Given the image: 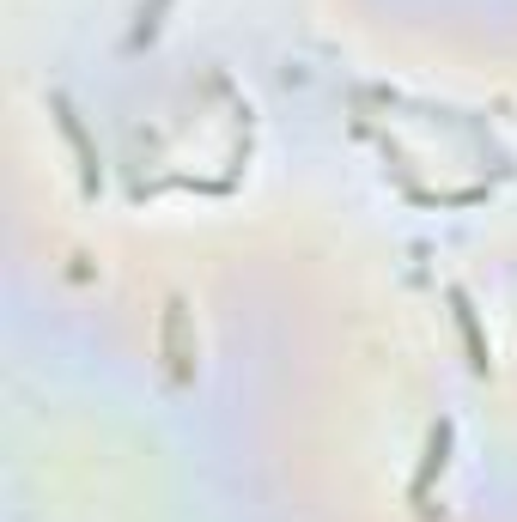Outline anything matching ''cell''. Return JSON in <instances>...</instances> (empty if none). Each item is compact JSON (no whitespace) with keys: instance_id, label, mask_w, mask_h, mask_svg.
Here are the masks:
<instances>
[{"instance_id":"6da1fadb","label":"cell","mask_w":517,"mask_h":522,"mask_svg":"<svg viewBox=\"0 0 517 522\" xmlns=\"http://www.w3.org/2000/svg\"><path fill=\"white\" fill-rule=\"evenodd\" d=\"M444 450H451V425H438L433 443H426V468H420V480H414V492H426V480H433V468H444Z\"/></svg>"}]
</instances>
